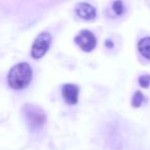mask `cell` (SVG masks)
I'll use <instances>...</instances> for the list:
<instances>
[{
	"label": "cell",
	"mask_w": 150,
	"mask_h": 150,
	"mask_svg": "<svg viewBox=\"0 0 150 150\" xmlns=\"http://www.w3.org/2000/svg\"><path fill=\"white\" fill-rule=\"evenodd\" d=\"M112 11H114L115 16H121L125 11V6L121 1H115L112 4Z\"/></svg>",
	"instance_id": "9"
},
{
	"label": "cell",
	"mask_w": 150,
	"mask_h": 150,
	"mask_svg": "<svg viewBox=\"0 0 150 150\" xmlns=\"http://www.w3.org/2000/svg\"><path fill=\"white\" fill-rule=\"evenodd\" d=\"M32 79V69L28 63H20L11 69L7 81L13 90H22L29 86Z\"/></svg>",
	"instance_id": "1"
},
{
	"label": "cell",
	"mask_w": 150,
	"mask_h": 150,
	"mask_svg": "<svg viewBox=\"0 0 150 150\" xmlns=\"http://www.w3.org/2000/svg\"><path fill=\"white\" fill-rule=\"evenodd\" d=\"M138 50L145 59L150 61V37H144L138 43Z\"/></svg>",
	"instance_id": "7"
},
{
	"label": "cell",
	"mask_w": 150,
	"mask_h": 150,
	"mask_svg": "<svg viewBox=\"0 0 150 150\" xmlns=\"http://www.w3.org/2000/svg\"><path fill=\"white\" fill-rule=\"evenodd\" d=\"M143 99H144V96L142 95L141 92H139V91L136 92L133 99H132V105H133V107L138 108V107L141 106V104L143 103Z\"/></svg>",
	"instance_id": "8"
},
{
	"label": "cell",
	"mask_w": 150,
	"mask_h": 150,
	"mask_svg": "<svg viewBox=\"0 0 150 150\" xmlns=\"http://www.w3.org/2000/svg\"><path fill=\"white\" fill-rule=\"evenodd\" d=\"M75 11L77 13V16L80 19L83 20H93L96 17V9L94 8V6H92L88 3H78L76 5Z\"/></svg>",
	"instance_id": "6"
},
{
	"label": "cell",
	"mask_w": 150,
	"mask_h": 150,
	"mask_svg": "<svg viewBox=\"0 0 150 150\" xmlns=\"http://www.w3.org/2000/svg\"><path fill=\"white\" fill-rule=\"evenodd\" d=\"M75 43L84 52H92L97 45V39L90 30H82L75 37Z\"/></svg>",
	"instance_id": "4"
},
{
	"label": "cell",
	"mask_w": 150,
	"mask_h": 150,
	"mask_svg": "<svg viewBox=\"0 0 150 150\" xmlns=\"http://www.w3.org/2000/svg\"><path fill=\"white\" fill-rule=\"evenodd\" d=\"M52 43V36L48 32H42L36 37L32 45L31 54L34 59H40L46 54Z\"/></svg>",
	"instance_id": "3"
},
{
	"label": "cell",
	"mask_w": 150,
	"mask_h": 150,
	"mask_svg": "<svg viewBox=\"0 0 150 150\" xmlns=\"http://www.w3.org/2000/svg\"><path fill=\"white\" fill-rule=\"evenodd\" d=\"M78 94H79V88L72 83L64 84L62 88V96L64 101L69 105H74L78 101Z\"/></svg>",
	"instance_id": "5"
},
{
	"label": "cell",
	"mask_w": 150,
	"mask_h": 150,
	"mask_svg": "<svg viewBox=\"0 0 150 150\" xmlns=\"http://www.w3.org/2000/svg\"><path fill=\"white\" fill-rule=\"evenodd\" d=\"M24 114L27 123L31 129H38L46 121V115L41 108L33 105H26L24 107Z\"/></svg>",
	"instance_id": "2"
},
{
	"label": "cell",
	"mask_w": 150,
	"mask_h": 150,
	"mask_svg": "<svg viewBox=\"0 0 150 150\" xmlns=\"http://www.w3.org/2000/svg\"><path fill=\"white\" fill-rule=\"evenodd\" d=\"M139 84L144 88H147L150 86V75H142L139 77Z\"/></svg>",
	"instance_id": "10"
}]
</instances>
